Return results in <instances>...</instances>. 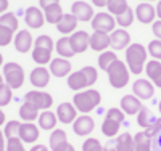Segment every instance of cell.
Returning <instances> with one entry per match:
<instances>
[{
  "instance_id": "obj_36",
  "label": "cell",
  "mask_w": 161,
  "mask_h": 151,
  "mask_svg": "<svg viewBox=\"0 0 161 151\" xmlns=\"http://www.w3.org/2000/svg\"><path fill=\"white\" fill-rule=\"evenodd\" d=\"M66 142H68V135H66L64 130H61V129L52 130V135H50V149H55L58 145L66 143Z\"/></svg>"
},
{
  "instance_id": "obj_16",
  "label": "cell",
  "mask_w": 161,
  "mask_h": 151,
  "mask_svg": "<svg viewBox=\"0 0 161 151\" xmlns=\"http://www.w3.org/2000/svg\"><path fill=\"white\" fill-rule=\"evenodd\" d=\"M73 66L66 58H53L50 63V74L55 77H66L71 74Z\"/></svg>"
},
{
  "instance_id": "obj_48",
  "label": "cell",
  "mask_w": 161,
  "mask_h": 151,
  "mask_svg": "<svg viewBox=\"0 0 161 151\" xmlns=\"http://www.w3.org/2000/svg\"><path fill=\"white\" fill-rule=\"evenodd\" d=\"M52 151H76V149H74V146H73L69 142H66V143L58 145L55 149H52Z\"/></svg>"
},
{
  "instance_id": "obj_23",
  "label": "cell",
  "mask_w": 161,
  "mask_h": 151,
  "mask_svg": "<svg viewBox=\"0 0 161 151\" xmlns=\"http://www.w3.org/2000/svg\"><path fill=\"white\" fill-rule=\"evenodd\" d=\"M58 124V117L57 113H52V111H44L39 114V127L42 130H55Z\"/></svg>"
},
{
  "instance_id": "obj_6",
  "label": "cell",
  "mask_w": 161,
  "mask_h": 151,
  "mask_svg": "<svg viewBox=\"0 0 161 151\" xmlns=\"http://www.w3.org/2000/svg\"><path fill=\"white\" fill-rule=\"evenodd\" d=\"M116 26V18L110 13H97L92 19V27L93 32H105V34H111L114 31Z\"/></svg>"
},
{
  "instance_id": "obj_42",
  "label": "cell",
  "mask_w": 161,
  "mask_h": 151,
  "mask_svg": "<svg viewBox=\"0 0 161 151\" xmlns=\"http://www.w3.org/2000/svg\"><path fill=\"white\" fill-rule=\"evenodd\" d=\"M82 151H105V148L102 146L100 140L93 138V137H90V138H87L82 145Z\"/></svg>"
},
{
  "instance_id": "obj_24",
  "label": "cell",
  "mask_w": 161,
  "mask_h": 151,
  "mask_svg": "<svg viewBox=\"0 0 161 151\" xmlns=\"http://www.w3.org/2000/svg\"><path fill=\"white\" fill-rule=\"evenodd\" d=\"M55 50L58 51V55L61 58H73L74 57V50H73V47H71V42H69V37L68 35H64V37H61L58 42L55 44Z\"/></svg>"
},
{
  "instance_id": "obj_30",
  "label": "cell",
  "mask_w": 161,
  "mask_h": 151,
  "mask_svg": "<svg viewBox=\"0 0 161 151\" xmlns=\"http://www.w3.org/2000/svg\"><path fill=\"white\" fill-rule=\"evenodd\" d=\"M116 146L119 151H134V137L129 132L121 133L116 138Z\"/></svg>"
},
{
  "instance_id": "obj_4",
  "label": "cell",
  "mask_w": 161,
  "mask_h": 151,
  "mask_svg": "<svg viewBox=\"0 0 161 151\" xmlns=\"http://www.w3.org/2000/svg\"><path fill=\"white\" fill-rule=\"evenodd\" d=\"M3 79H5V84L11 90L21 89L23 84H24V69H23V66L15 63V61H10V63L3 64Z\"/></svg>"
},
{
  "instance_id": "obj_54",
  "label": "cell",
  "mask_w": 161,
  "mask_h": 151,
  "mask_svg": "<svg viewBox=\"0 0 161 151\" xmlns=\"http://www.w3.org/2000/svg\"><path fill=\"white\" fill-rule=\"evenodd\" d=\"M29 151H50V149H48L45 145H40V143H39V145H34Z\"/></svg>"
},
{
  "instance_id": "obj_13",
  "label": "cell",
  "mask_w": 161,
  "mask_h": 151,
  "mask_svg": "<svg viewBox=\"0 0 161 151\" xmlns=\"http://www.w3.org/2000/svg\"><path fill=\"white\" fill-rule=\"evenodd\" d=\"M57 117L61 124H73L77 119V109L74 108L73 103H61L57 108Z\"/></svg>"
},
{
  "instance_id": "obj_37",
  "label": "cell",
  "mask_w": 161,
  "mask_h": 151,
  "mask_svg": "<svg viewBox=\"0 0 161 151\" xmlns=\"http://www.w3.org/2000/svg\"><path fill=\"white\" fill-rule=\"evenodd\" d=\"M137 124H139L142 129H148V127L153 124V121H152V117H150L148 108L142 106V109H140L139 114H137Z\"/></svg>"
},
{
  "instance_id": "obj_14",
  "label": "cell",
  "mask_w": 161,
  "mask_h": 151,
  "mask_svg": "<svg viewBox=\"0 0 161 151\" xmlns=\"http://www.w3.org/2000/svg\"><path fill=\"white\" fill-rule=\"evenodd\" d=\"M69 42H71V47L74 50V53H84L87 48H89V44H90V35L86 32V31H76L69 35Z\"/></svg>"
},
{
  "instance_id": "obj_47",
  "label": "cell",
  "mask_w": 161,
  "mask_h": 151,
  "mask_svg": "<svg viewBox=\"0 0 161 151\" xmlns=\"http://www.w3.org/2000/svg\"><path fill=\"white\" fill-rule=\"evenodd\" d=\"M7 151H26V148L19 138H10L7 140Z\"/></svg>"
},
{
  "instance_id": "obj_38",
  "label": "cell",
  "mask_w": 161,
  "mask_h": 151,
  "mask_svg": "<svg viewBox=\"0 0 161 151\" xmlns=\"http://www.w3.org/2000/svg\"><path fill=\"white\" fill-rule=\"evenodd\" d=\"M134 18H136V13L132 11V8H129L126 13H123L121 16L116 18V24H119V26L124 29V27H129V26L134 23Z\"/></svg>"
},
{
  "instance_id": "obj_62",
  "label": "cell",
  "mask_w": 161,
  "mask_h": 151,
  "mask_svg": "<svg viewBox=\"0 0 161 151\" xmlns=\"http://www.w3.org/2000/svg\"><path fill=\"white\" fill-rule=\"evenodd\" d=\"M158 109H159V113H161V101H159V105H158Z\"/></svg>"
},
{
  "instance_id": "obj_40",
  "label": "cell",
  "mask_w": 161,
  "mask_h": 151,
  "mask_svg": "<svg viewBox=\"0 0 161 151\" xmlns=\"http://www.w3.org/2000/svg\"><path fill=\"white\" fill-rule=\"evenodd\" d=\"M11 98H13V90H11L7 84L0 85V108L10 105Z\"/></svg>"
},
{
  "instance_id": "obj_50",
  "label": "cell",
  "mask_w": 161,
  "mask_h": 151,
  "mask_svg": "<svg viewBox=\"0 0 161 151\" xmlns=\"http://www.w3.org/2000/svg\"><path fill=\"white\" fill-rule=\"evenodd\" d=\"M57 3H60V0H39V5H40V8H48V7H52V5H57Z\"/></svg>"
},
{
  "instance_id": "obj_57",
  "label": "cell",
  "mask_w": 161,
  "mask_h": 151,
  "mask_svg": "<svg viewBox=\"0 0 161 151\" xmlns=\"http://www.w3.org/2000/svg\"><path fill=\"white\" fill-rule=\"evenodd\" d=\"M155 10H156V16L161 19V0H158V5H156Z\"/></svg>"
},
{
  "instance_id": "obj_17",
  "label": "cell",
  "mask_w": 161,
  "mask_h": 151,
  "mask_svg": "<svg viewBox=\"0 0 161 151\" xmlns=\"http://www.w3.org/2000/svg\"><path fill=\"white\" fill-rule=\"evenodd\" d=\"M136 18L142 23V24H150L155 21V16H156V10L152 3H147V2H142L139 3V7L136 8Z\"/></svg>"
},
{
  "instance_id": "obj_51",
  "label": "cell",
  "mask_w": 161,
  "mask_h": 151,
  "mask_svg": "<svg viewBox=\"0 0 161 151\" xmlns=\"http://www.w3.org/2000/svg\"><path fill=\"white\" fill-rule=\"evenodd\" d=\"M108 2L110 0H92V3L95 7H98V8H106L108 7Z\"/></svg>"
},
{
  "instance_id": "obj_46",
  "label": "cell",
  "mask_w": 161,
  "mask_h": 151,
  "mask_svg": "<svg viewBox=\"0 0 161 151\" xmlns=\"http://www.w3.org/2000/svg\"><path fill=\"white\" fill-rule=\"evenodd\" d=\"M159 132H161V117H159V119H155V121H153V124H152L148 129H145V132H143V133H145V135L152 140L153 137H156Z\"/></svg>"
},
{
  "instance_id": "obj_41",
  "label": "cell",
  "mask_w": 161,
  "mask_h": 151,
  "mask_svg": "<svg viewBox=\"0 0 161 151\" xmlns=\"http://www.w3.org/2000/svg\"><path fill=\"white\" fill-rule=\"evenodd\" d=\"M13 31H10L8 27L0 24V47H7L13 42Z\"/></svg>"
},
{
  "instance_id": "obj_18",
  "label": "cell",
  "mask_w": 161,
  "mask_h": 151,
  "mask_svg": "<svg viewBox=\"0 0 161 151\" xmlns=\"http://www.w3.org/2000/svg\"><path fill=\"white\" fill-rule=\"evenodd\" d=\"M140 109H142V103L136 95H124L121 98V111L124 114H129V116L139 114Z\"/></svg>"
},
{
  "instance_id": "obj_39",
  "label": "cell",
  "mask_w": 161,
  "mask_h": 151,
  "mask_svg": "<svg viewBox=\"0 0 161 151\" xmlns=\"http://www.w3.org/2000/svg\"><path fill=\"white\" fill-rule=\"evenodd\" d=\"M34 47H40V48H47L50 51H53V48H55V42L52 40L50 35H39L36 40H34Z\"/></svg>"
},
{
  "instance_id": "obj_44",
  "label": "cell",
  "mask_w": 161,
  "mask_h": 151,
  "mask_svg": "<svg viewBox=\"0 0 161 151\" xmlns=\"http://www.w3.org/2000/svg\"><path fill=\"white\" fill-rule=\"evenodd\" d=\"M148 51L152 57H153V60H161V40H158V39H155V40H152V42L148 44Z\"/></svg>"
},
{
  "instance_id": "obj_58",
  "label": "cell",
  "mask_w": 161,
  "mask_h": 151,
  "mask_svg": "<svg viewBox=\"0 0 161 151\" xmlns=\"http://www.w3.org/2000/svg\"><path fill=\"white\" fill-rule=\"evenodd\" d=\"M153 85H156L158 89H161V74H159V77H158V79L153 82Z\"/></svg>"
},
{
  "instance_id": "obj_9",
  "label": "cell",
  "mask_w": 161,
  "mask_h": 151,
  "mask_svg": "<svg viewBox=\"0 0 161 151\" xmlns=\"http://www.w3.org/2000/svg\"><path fill=\"white\" fill-rule=\"evenodd\" d=\"M24 23L28 24L31 29H40L47 21H45V15L44 11L37 8V7H29L24 13Z\"/></svg>"
},
{
  "instance_id": "obj_8",
  "label": "cell",
  "mask_w": 161,
  "mask_h": 151,
  "mask_svg": "<svg viewBox=\"0 0 161 151\" xmlns=\"http://www.w3.org/2000/svg\"><path fill=\"white\" fill-rule=\"evenodd\" d=\"M132 92L139 100H150L155 93V85L148 79H137L132 85Z\"/></svg>"
},
{
  "instance_id": "obj_34",
  "label": "cell",
  "mask_w": 161,
  "mask_h": 151,
  "mask_svg": "<svg viewBox=\"0 0 161 151\" xmlns=\"http://www.w3.org/2000/svg\"><path fill=\"white\" fill-rule=\"evenodd\" d=\"M116 60H118L116 53H114V51H108V50H106V51L100 53V57H98V67L106 73V71L110 69V66H111Z\"/></svg>"
},
{
  "instance_id": "obj_1",
  "label": "cell",
  "mask_w": 161,
  "mask_h": 151,
  "mask_svg": "<svg viewBox=\"0 0 161 151\" xmlns=\"http://www.w3.org/2000/svg\"><path fill=\"white\" fill-rule=\"evenodd\" d=\"M148 51L142 44H130L126 48V64L132 74H140L145 69Z\"/></svg>"
},
{
  "instance_id": "obj_33",
  "label": "cell",
  "mask_w": 161,
  "mask_h": 151,
  "mask_svg": "<svg viewBox=\"0 0 161 151\" xmlns=\"http://www.w3.org/2000/svg\"><path fill=\"white\" fill-rule=\"evenodd\" d=\"M119 127H121L119 122L111 121V119H108V117H105V119H103V124H102V132H103L105 137H110V138H113V137L118 135Z\"/></svg>"
},
{
  "instance_id": "obj_35",
  "label": "cell",
  "mask_w": 161,
  "mask_h": 151,
  "mask_svg": "<svg viewBox=\"0 0 161 151\" xmlns=\"http://www.w3.org/2000/svg\"><path fill=\"white\" fill-rule=\"evenodd\" d=\"M19 129H21V122L19 121H10L5 124V129H3V135L5 138L10 140V138H19Z\"/></svg>"
},
{
  "instance_id": "obj_52",
  "label": "cell",
  "mask_w": 161,
  "mask_h": 151,
  "mask_svg": "<svg viewBox=\"0 0 161 151\" xmlns=\"http://www.w3.org/2000/svg\"><path fill=\"white\" fill-rule=\"evenodd\" d=\"M8 0H0V16L3 15V13H7V10H8Z\"/></svg>"
},
{
  "instance_id": "obj_25",
  "label": "cell",
  "mask_w": 161,
  "mask_h": 151,
  "mask_svg": "<svg viewBox=\"0 0 161 151\" xmlns=\"http://www.w3.org/2000/svg\"><path fill=\"white\" fill-rule=\"evenodd\" d=\"M19 117L24 121V122H32L39 117V109L29 103V101H24L19 108Z\"/></svg>"
},
{
  "instance_id": "obj_20",
  "label": "cell",
  "mask_w": 161,
  "mask_h": 151,
  "mask_svg": "<svg viewBox=\"0 0 161 151\" xmlns=\"http://www.w3.org/2000/svg\"><path fill=\"white\" fill-rule=\"evenodd\" d=\"M89 47L95 51H106V48L111 47V40H110V34H105V32H93L90 35V44Z\"/></svg>"
},
{
  "instance_id": "obj_53",
  "label": "cell",
  "mask_w": 161,
  "mask_h": 151,
  "mask_svg": "<svg viewBox=\"0 0 161 151\" xmlns=\"http://www.w3.org/2000/svg\"><path fill=\"white\" fill-rule=\"evenodd\" d=\"M0 151H7V142H5L3 130H0Z\"/></svg>"
},
{
  "instance_id": "obj_55",
  "label": "cell",
  "mask_w": 161,
  "mask_h": 151,
  "mask_svg": "<svg viewBox=\"0 0 161 151\" xmlns=\"http://www.w3.org/2000/svg\"><path fill=\"white\" fill-rule=\"evenodd\" d=\"M105 151H119V149H118L116 143H108V145L105 146Z\"/></svg>"
},
{
  "instance_id": "obj_49",
  "label": "cell",
  "mask_w": 161,
  "mask_h": 151,
  "mask_svg": "<svg viewBox=\"0 0 161 151\" xmlns=\"http://www.w3.org/2000/svg\"><path fill=\"white\" fill-rule=\"evenodd\" d=\"M152 31H153L155 37H156L158 40H161V19H159V21H155V23H153V27H152Z\"/></svg>"
},
{
  "instance_id": "obj_15",
  "label": "cell",
  "mask_w": 161,
  "mask_h": 151,
  "mask_svg": "<svg viewBox=\"0 0 161 151\" xmlns=\"http://www.w3.org/2000/svg\"><path fill=\"white\" fill-rule=\"evenodd\" d=\"M110 40H111V48L119 51V50H126L130 45V34L124 29H114L110 34Z\"/></svg>"
},
{
  "instance_id": "obj_29",
  "label": "cell",
  "mask_w": 161,
  "mask_h": 151,
  "mask_svg": "<svg viewBox=\"0 0 161 151\" xmlns=\"http://www.w3.org/2000/svg\"><path fill=\"white\" fill-rule=\"evenodd\" d=\"M134 151H152V140L143 132L134 135Z\"/></svg>"
},
{
  "instance_id": "obj_2",
  "label": "cell",
  "mask_w": 161,
  "mask_h": 151,
  "mask_svg": "<svg viewBox=\"0 0 161 151\" xmlns=\"http://www.w3.org/2000/svg\"><path fill=\"white\" fill-rule=\"evenodd\" d=\"M102 101V95L98 90L93 89H86L82 92H77L73 97V105L77 111H80L82 114H89L90 111H93Z\"/></svg>"
},
{
  "instance_id": "obj_21",
  "label": "cell",
  "mask_w": 161,
  "mask_h": 151,
  "mask_svg": "<svg viewBox=\"0 0 161 151\" xmlns=\"http://www.w3.org/2000/svg\"><path fill=\"white\" fill-rule=\"evenodd\" d=\"M68 87H69L71 90H74L76 93L86 90L89 85H87V79H86L84 73H82V71L71 73V74L68 76Z\"/></svg>"
},
{
  "instance_id": "obj_43",
  "label": "cell",
  "mask_w": 161,
  "mask_h": 151,
  "mask_svg": "<svg viewBox=\"0 0 161 151\" xmlns=\"http://www.w3.org/2000/svg\"><path fill=\"white\" fill-rule=\"evenodd\" d=\"M84 73V76H86V79H87V85L90 87V85H93L97 82V79H98V73H97V69L93 66H86V67H82L80 69Z\"/></svg>"
},
{
  "instance_id": "obj_3",
  "label": "cell",
  "mask_w": 161,
  "mask_h": 151,
  "mask_svg": "<svg viewBox=\"0 0 161 151\" xmlns=\"http://www.w3.org/2000/svg\"><path fill=\"white\" fill-rule=\"evenodd\" d=\"M108 73V79L110 84L114 89H124L129 84V67L124 61H121L119 58L110 66Z\"/></svg>"
},
{
  "instance_id": "obj_11",
  "label": "cell",
  "mask_w": 161,
  "mask_h": 151,
  "mask_svg": "<svg viewBox=\"0 0 161 151\" xmlns=\"http://www.w3.org/2000/svg\"><path fill=\"white\" fill-rule=\"evenodd\" d=\"M13 42H15V48L19 51V53H28L34 48V39L31 35L29 31H18L15 39H13Z\"/></svg>"
},
{
  "instance_id": "obj_10",
  "label": "cell",
  "mask_w": 161,
  "mask_h": 151,
  "mask_svg": "<svg viewBox=\"0 0 161 151\" xmlns=\"http://www.w3.org/2000/svg\"><path fill=\"white\" fill-rule=\"evenodd\" d=\"M93 129H95V122H93V119L87 114L79 116L73 122V130L77 137H87L93 132Z\"/></svg>"
},
{
  "instance_id": "obj_32",
  "label": "cell",
  "mask_w": 161,
  "mask_h": 151,
  "mask_svg": "<svg viewBox=\"0 0 161 151\" xmlns=\"http://www.w3.org/2000/svg\"><path fill=\"white\" fill-rule=\"evenodd\" d=\"M145 73H147V77H148V80L155 82L159 74H161V61L158 60H152V61H147L145 64Z\"/></svg>"
},
{
  "instance_id": "obj_12",
  "label": "cell",
  "mask_w": 161,
  "mask_h": 151,
  "mask_svg": "<svg viewBox=\"0 0 161 151\" xmlns=\"http://www.w3.org/2000/svg\"><path fill=\"white\" fill-rule=\"evenodd\" d=\"M29 80L31 84L36 87V89H44L48 85L50 82V69H47L45 66H37L31 71V76H29Z\"/></svg>"
},
{
  "instance_id": "obj_31",
  "label": "cell",
  "mask_w": 161,
  "mask_h": 151,
  "mask_svg": "<svg viewBox=\"0 0 161 151\" xmlns=\"http://www.w3.org/2000/svg\"><path fill=\"white\" fill-rule=\"evenodd\" d=\"M0 24L8 27V29L13 31V32H16L18 31V26H19V21H18V16L15 15V13L7 11V13H3V15L0 16Z\"/></svg>"
},
{
  "instance_id": "obj_28",
  "label": "cell",
  "mask_w": 161,
  "mask_h": 151,
  "mask_svg": "<svg viewBox=\"0 0 161 151\" xmlns=\"http://www.w3.org/2000/svg\"><path fill=\"white\" fill-rule=\"evenodd\" d=\"M106 8H108L110 15L118 18V16H121L123 13H126L129 10V5H127V0H110Z\"/></svg>"
},
{
  "instance_id": "obj_19",
  "label": "cell",
  "mask_w": 161,
  "mask_h": 151,
  "mask_svg": "<svg viewBox=\"0 0 161 151\" xmlns=\"http://www.w3.org/2000/svg\"><path fill=\"white\" fill-rule=\"evenodd\" d=\"M40 137V132H39V127L36 124H31V122H24L21 124V129H19V140L23 143H36Z\"/></svg>"
},
{
  "instance_id": "obj_26",
  "label": "cell",
  "mask_w": 161,
  "mask_h": 151,
  "mask_svg": "<svg viewBox=\"0 0 161 151\" xmlns=\"http://www.w3.org/2000/svg\"><path fill=\"white\" fill-rule=\"evenodd\" d=\"M44 15H45V21L47 23H50V24H58L60 23V19L63 18V8H61V5L60 3H57V5H52V7H48V8H45L44 10Z\"/></svg>"
},
{
  "instance_id": "obj_22",
  "label": "cell",
  "mask_w": 161,
  "mask_h": 151,
  "mask_svg": "<svg viewBox=\"0 0 161 151\" xmlns=\"http://www.w3.org/2000/svg\"><path fill=\"white\" fill-rule=\"evenodd\" d=\"M77 23L79 21L71 15V13H68V15H63V18L57 24V29H58L60 34H73V32H76Z\"/></svg>"
},
{
  "instance_id": "obj_45",
  "label": "cell",
  "mask_w": 161,
  "mask_h": 151,
  "mask_svg": "<svg viewBox=\"0 0 161 151\" xmlns=\"http://www.w3.org/2000/svg\"><path fill=\"white\" fill-rule=\"evenodd\" d=\"M105 117H108L111 121H116V122H119V124H123L126 114L121 111V109H118V108H110L108 111H106V116Z\"/></svg>"
},
{
  "instance_id": "obj_61",
  "label": "cell",
  "mask_w": 161,
  "mask_h": 151,
  "mask_svg": "<svg viewBox=\"0 0 161 151\" xmlns=\"http://www.w3.org/2000/svg\"><path fill=\"white\" fill-rule=\"evenodd\" d=\"M140 2H147V3H150V2H155V0H140Z\"/></svg>"
},
{
  "instance_id": "obj_7",
  "label": "cell",
  "mask_w": 161,
  "mask_h": 151,
  "mask_svg": "<svg viewBox=\"0 0 161 151\" xmlns=\"http://www.w3.org/2000/svg\"><path fill=\"white\" fill-rule=\"evenodd\" d=\"M71 15L80 21V23H87V21H92L95 13H93V8L87 3V2H82V0H77V2L73 3L71 7Z\"/></svg>"
},
{
  "instance_id": "obj_27",
  "label": "cell",
  "mask_w": 161,
  "mask_h": 151,
  "mask_svg": "<svg viewBox=\"0 0 161 151\" xmlns=\"http://www.w3.org/2000/svg\"><path fill=\"white\" fill-rule=\"evenodd\" d=\"M32 60L39 64V66H45L52 63V51L47 48H40V47H34L32 48Z\"/></svg>"
},
{
  "instance_id": "obj_60",
  "label": "cell",
  "mask_w": 161,
  "mask_h": 151,
  "mask_svg": "<svg viewBox=\"0 0 161 151\" xmlns=\"http://www.w3.org/2000/svg\"><path fill=\"white\" fill-rule=\"evenodd\" d=\"M2 64H3V55L0 53V66H2Z\"/></svg>"
},
{
  "instance_id": "obj_5",
  "label": "cell",
  "mask_w": 161,
  "mask_h": 151,
  "mask_svg": "<svg viewBox=\"0 0 161 151\" xmlns=\"http://www.w3.org/2000/svg\"><path fill=\"white\" fill-rule=\"evenodd\" d=\"M26 101L32 103L39 111H48L53 105V98L52 95L47 93V92H42V90H31L26 93Z\"/></svg>"
},
{
  "instance_id": "obj_59",
  "label": "cell",
  "mask_w": 161,
  "mask_h": 151,
  "mask_svg": "<svg viewBox=\"0 0 161 151\" xmlns=\"http://www.w3.org/2000/svg\"><path fill=\"white\" fill-rule=\"evenodd\" d=\"M5 84V79H3V74H0V85Z\"/></svg>"
},
{
  "instance_id": "obj_56",
  "label": "cell",
  "mask_w": 161,
  "mask_h": 151,
  "mask_svg": "<svg viewBox=\"0 0 161 151\" xmlns=\"http://www.w3.org/2000/svg\"><path fill=\"white\" fill-rule=\"evenodd\" d=\"M5 121H7V117H5V113L2 111V108H0V126H5V124H7Z\"/></svg>"
}]
</instances>
